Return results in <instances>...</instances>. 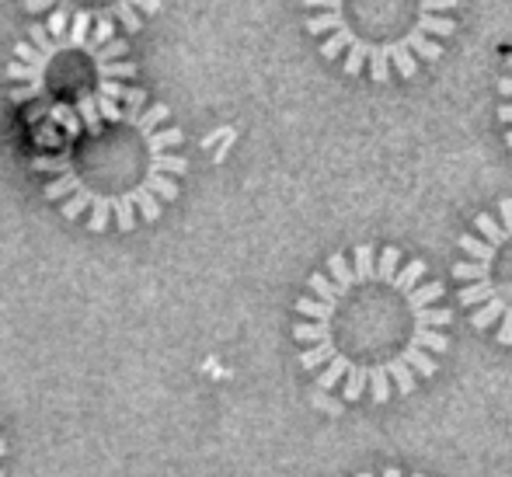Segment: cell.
I'll list each match as a JSON object with an SVG mask.
<instances>
[{
  "label": "cell",
  "instance_id": "ba28073f",
  "mask_svg": "<svg viewBox=\"0 0 512 477\" xmlns=\"http://www.w3.org/2000/svg\"><path fill=\"white\" fill-rule=\"evenodd\" d=\"M356 477H425V474H401L398 467H387V471H380V474H373V471H363V474H356Z\"/></svg>",
  "mask_w": 512,
  "mask_h": 477
},
{
  "label": "cell",
  "instance_id": "9c48e42d",
  "mask_svg": "<svg viewBox=\"0 0 512 477\" xmlns=\"http://www.w3.org/2000/svg\"><path fill=\"white\" fill-rule=\"evenodd\" d=\"M0 477H7V439H4V429H0Z\"/></svg>",
  "mask_w": 512,
  "mask_h": 477
},
{
  "label": "cell",
  "instance_id": "8992f818",
  "mask_svg": "<svg viewBox=\"0 0 512 477\" xmlns=\"http://www.w3.org/2000/svg\"><path fill=\"white\" fill-rule=\"evenodd\" d=\"M28 14H53L63 11L70 18L88 14L95 21H115L126 32H140L143 21L164 11V0H21Z\"/></svg>",
  "mask_w": 512,
  "mask_h": 477
},
{
  "label": "cell",
  "instance_id": "7a4b0ae2",
  "mask_svg": "<svg viewBox=\"0 0 512 477\" xmlns=\"http://www.w3.org/2000/svg\"><path fill=\"white\" fill-rule=\"evenodd\" d=\"M182 143L185 133L171 122V108L143 91L119 122L35 157L32 171L46 175L42 195L63 220L84 223L91 234H133L161 220L182 195V178L189 175Z\"/></svg>",
  "mask_w": 512,
  "mask_h": 477
},
{
  "label": "cell",
  "instance_id": "6da1fadb",
  "mask_svg": "<svg viewBox=\"0 0 512 477\" xmlns=\"http://www.w3.org/2000/svg\"><path fill=\"white\" fill-rule=\"evenodd\" d=\"M293 310L300 366L345 401L387 404L415 394L450 349L443 283L398 248L356 244L352 255H331Z\"/></svg>",
  "mask_w": 512,
  "mask_h": 477
},
{
  "label": "cell",
  "instance_id": "52a82bcc",
  "mask_svg": "<svg viewBox=\"0 0 512 477\" xmlns=\"http://www.w3.org/2000/svg\"><path fill=\"white\" fill-rule=\"evenodd\" d=\"M499 95H502L499 119H502V126H506V147L512 150V56L506 63V74L499 77Z\"/></svg>",
  "mask_w": 512,
  "mask_h": 477
},
{
  "label": "cell",
  "instance_id": "277c9868",
  "mask_svg": "<svg viewBox=\"0 0 512 477\" xmlns=\"http://www.w3.org/2000/svg\"><path fill=\"white\" fill-rule=\"evenodd\" d=\"M460 0H304L307 32L321 42L324 60L342 63L349 77L387 84L411 81L425 63L446 53L457 32Z\"/></svg>",
  "mask_w": 512,
  "mask_h": 477
},
{
  "label": "cell",
  "instance_id": "5b68a950",
  "mask_svg": "<svg viewBox=\"0 0 512 477\" xmlns=\"http://www.w3.org/2000/svg\"><path fill=\"white\" fill-rule=\"evenodd\" d=\"M453 265L457 300L478 331L499 345H512V199H499L492 213L474 216V227L457 241Z\"/></svg>",
  "mask_w": 512,
  "mask_h": 477
},
{
  "label": "cell",
  "instance_id": "3957f363",
  "mask_svg": "<svg viewBox=\"0 0 512 477\" xmlns=\"http://www.w3.org/2000/svg\"><path fill=\"white\" fill-rule=\"evenodd\" d=\"M4 77L11 84L7 98L25 108L35 126L63 129L70 140L119 122L143 95L129 84L136 63L119 25L88 14L53 11L46 21H32L28 39L14 42Z\"/></svg>",
  "mask_w": 512,
  "mask_h": 477
}]
</instances>
